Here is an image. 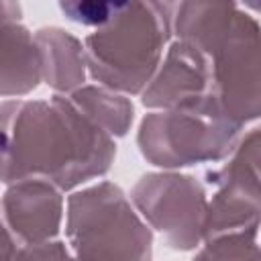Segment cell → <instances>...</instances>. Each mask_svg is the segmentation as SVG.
<instances>
[{"label":"cell","mask_w":261,"mask_h":261,"mask_svg":"<svg viewBox=\"0 0 261 261\" xmlns=\"http://www.w3.org/2000/svg\"><path fill=\"white\" fill-rule=\"evenodd\" d=\"M116 141L86 120L67 96L0 104V181L37 177L73 192L108 173Z\"/></svg>","instance_id":"1"},{"label":"cell","mask_w":261,"mask_h":261,"mask_svg":"<svg viewBox=\"0 0 261 261\" xmlns=\"http://www.w3.org/2000/svg\"><path fill=\"white\" fill-rule=\"evenodd\" d=\"M173 2H124L122 10L84 39L88 75L124 96H141L171 43Z\"/></svg>","instance_id":"2"},{"label":"cell","mask_w":261,"mask_h":261,"mask_svg":"<svg viewBox=\"0 0 261 261\" xmlns=\"http://www.w3.org/2000/svg\"><path fill=\"white\" fill-rule=\"evenodd\" d=\"M65 237L75 261H151L153 230L114 181L71 192Z\"/></svg>","instance_id":"3"},{"label":"cell","mask_w":261,"mask_h":261,"mask_svg":"<svg viewBox=\"0 0 261 261\" xmlns=\"http://www.w3.org/2000/svg\"><path fill=\"white\" fill-rule=\"evenodd\" d=\"M243 135L214 96L192 106L151 110L139 124L137 147L147 163L177 171L200 163L224 161Z\"/></svg>","instance_id":"4"},{"label":"cell","mask_w":261,"mask_h":261,"mask_svg":"<svg viewBox=\"0 0 261 261\" xmlns=\"http://www.w3.org/2000/svg\"><path fill=\"white\" fill-rule=\"evenodd\" d=\"M210 65L212 96L222 112L247 126L261 114V57L259 22L237 6L234 16L218 41L204 53Z\"/></svg>","instance_id":"5"},{"label":"cell","mask_w":261,"mask_h":261,"mask_svg":"<svg viewBox=\"0 0 261 261\" xmlns=\"http://www.w3.org/2000/svg\"><path fill=\"white\" fill-rule=\"evenodd\" d=\"M130 202L151 230L175 251H194L204 241L208 210L206 186L179 171L145 173L130 190Z\"/></svg>","instance_id":"6"},{"label":"cell","mask_w":261,"mask_h":261,"mask_svg":"<svg viewBox=\"0 0 261 261\" xmlns=\"http://www.w3.org/2000/svg\"><path fill=\"white\" fill-rule=\"evenodd\" d=\"M208 210L204 239L259 226L261 190H259V128L253 126L241 135L230 155L220 167L208 171Z\"/></svg>","instance_id":"7"},{"label":"cell","mask_w":261,"mask_h":261,"mask_svg":"<svg viewBox=\"0 0 261 261\" xmlns=\"http://www.w3.org/2000/svg\"><path fill=\"white\" fill-rule=\"evenodd\" d=\"M63 216V192L45 179L29 177L8 184L0 198V218L20 247L57 239Z\"/></svg>","instance_id":"8"},{"label":"cell","mask_w":261,"mask_h":261,"mask_svg":"<svg viewBox=\"0 0 261 261\" xmlns=\"http://www.w3.org/2000/svg\"><path fill=\"white\" fill-rule=\"evenodd\" d=\"M212 96L210 65L196 47L173 39L163 59L141 92V104L149 110H171L192 106Z\"/></svg>","instance_id":"9"},{"label":"cell","mask_w":261,"mask_h":261,"mask_svg":"<svg viewBox=\"0 0 261 261\" xmlns=\"http://www.w3.org/2000/svg\"><path fill=\"white\" fill-rule=\"evenodd\" d=\"M20 18V4L0 2V98H22L41 84L35 35Z\"/></svg>","instance_id":"10"},{"label":"cell","mask_w":261,"mask_h":261,"mask_svg":"<svg viewBox=\"0 0 261 261\" xmlns=\"http://www.w3.org/2000/svg\"><path fill=\"white\" fill-rule=\"evenodd\" d=\"M33 35L39 49L41 82L59 96L82 88L88 77L84 43L59 27H43Z\"/></svg>","instance_id":"11"},{"label":"cell","mask_w":261,"mask_h":261,"mask_svg":"<svg viewBox=\"0 0 261 261\" xmlns=\"http://www.w3.org/2000/svg\"><path fill=\"white\" fill-rule=\"evenodd\" d=\"M67 100L86 120L110 139L126 137L135 120V106L130 98L100 84H84L75 92L67 94Z\"/></svg>","instance_id":"12"},{"label":"cell","mask_w":261,"mask_h":261,"mask_svg":"<svg viewBox=\"0 0 261 261\" xmlns=\"http://www.w3.org/2000/svg\"><path fill=\"white\" fill-rule=\"evenodd\" d=\"M192 261H259V226L204 239Z\"/></svg>","instance_id":"13"},{"label":"cell","mask_w":261,"mask_h":261,"mask_svg":"<svg viewBox=\"0 0 261 261\" xmlns=\"http://www.w3.org/2000/svg\"><path fill=\"white\" fill-rule=\"evenodd\" d=\"M124 2H61L59 8L61 12L80 24H90V27H104L110 22L120 10Z\"/></svg>","instance_id":"14"},{"label":"cell","mask_w":261,"mask_h":261,"mask_svg":"<svg viewBox=\"0 0 261 261\" xmlns=\"http://www.w3.org/2000/svg\"><path fill=\"white\" fill-rule=\"evenodd\" d=\"M14 261H75V259L63 241L53 239L41 245L18 247Z\"/></svg>","instance_id":"15"},{"label":"cell","mask_w":261,"mask_h":261,"mask_svg":"<svg viewBox=\"0 0 261 261\" xmlns=\"http://www.w3.org/2000/svg\"><path fill=\"white\" fill-rule=\"evenodd\" d=\"M18 247L20 245L12 239V234L8 232V228L4 226V222L0 218V261H14Z\"/></svg>","instance_id":"16"}]
</instances>
